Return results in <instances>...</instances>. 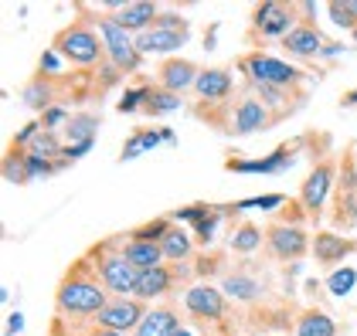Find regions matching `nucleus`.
<instances>
[{"label": "nucleus", "mask_w": 357, "mask_h": 336, "mask_svg": "<svg viewBox=\"0 0 357 336\" xmlns=\"http://www.w3.org/2000/svg\"><path fill=\"white\" fill-rule=\"evenodd\" d=\"M340 102H344V106H357V88H354V92H347Z\"/></svg>", "instance_id": "nucleus-43"}, {"label": "nucleus", "mask_w": 357, "mask_h": 336, "mask_svg": "<svg viewBox=\"0 0 357 336\" xmlns=\"http://www.w3.org/2000/svg\"><path fill=\"white\" fill-rule=\"evenodd\" d=\"M164 245V258L167 262H174V265H181V262H191L194 255V234L188 231V227H170L167 231V238L160 241Z\"/></svg>", "instance_id": "nucleus-23"}, {"label": "nucleus", "mask_w": 357, "mask_h": 336, "mask_svg": "<svg viewBox=\"0 0 357 336\" xmlns=\"http://www.w3.org/2000/svg\"><path fill=\"white\" fill-rule=\"evenodd\" d=\"M293 28H300L293 3H279V0L255 3V10H252V41H259V45L262 41H282Z\"/></svg>", "instance_id": "nucleus-6"}, {"label": "nucleus", "mask_w": 357, "mask_h": 336, "mask_svg": "<svg viewBox=\"0 0 357 336\" xmlns=\"http://www.w3.org/2000/svg\"><path fill=\"white\" fill-rule=\"evenodd\" d=\"M262 245H266V231L252 221H245L242 227H235V234H231V252H238V255L259 252Z\"/></svg>", "instance_id": "nucleus-27"}, {"label": "nucleus", "mask_w": 357, "mask_h": 336, "mask_svg": "<svg viewBox=\"0 0 357 336\" xmlns=\"http://www.w3.org/2000/svg\"><path fill=\"white\" fill-rule=\"evenodd\" d=\"M89 265H92L96 279L102 282V289H109L116 296H133V285H137L139 272L123 258L119 248H112L109 241H102V245H96L89 252Z\"/></svg>", "instance_id": "nucleus-2"}, {"label": "nucleus", "mask_w": 357, "mask_h": 336, "mask_svg": "<svg viewBox=\"0 0 357 336\" xmlns=\"http://www.w3.org/2000/svg\"><path fill=\"white\" fill-rule=\"evenodd\" d=\"M181 330V319H177V309L170 306H157L146 312V319L139 323L137 336H177Z\"/></svg>", "instance_id": "nucleus-21"}, {"label": "nucleus", "mask_w": 357, "mask_h": 336, "mask_svg": "<svg viewBox=\"0 0 357 336\" xmlns=\"http://www.w3.org/2000/svg\"><path fill=\"white\" fill-rule=\"evenodd\" d=\"M177 109H181V95L167 92L160 85H153V92H150V99H146V106H143L146 115H167V112H177Z\"/></svg>", "instance_id": "nucleus-31"}, {"label": "nucleus", "mask_w": 357, "mask_h": 336, "mask_svg": "<svg viewBox=\"0 0 357 336\" xmlns=\"http://www.w3.org/2000/svg\"><path fill=\"white\" fill-rule=\"evenodd\" d=\"M58 122H65V109H58V106L41 115V126H48V129H52V126H58Z\"/></svg>", "instance_id": "nucleus-40"}, {"label": "nucleus", "mask_w": 357, "mask_h": 336, "mask_svg": "<svg viewBox=\"0 0 357 336\" xmlns=\"http://www.w3.org/2000/svg\"><path fill=\"white\" fill-rule=\"evenodd\" d=\"M296 336H337V323L324 309H303L296 316Z\"/></svg>", "instance_id": "nucleus-24"}, {"label": "nucleus", "mask_w": 357, "mask_h": 336, "mask_svg": "<svg viewBox=\"0 0 357 336\" xmlns=\"http://www.w3.org/2000/svg\"><path fill=\"white\" fill-rule=\"evenodd\" d=\"M174 285H177L174 265L164 262V265H157V269H143L137 275V285H133V299H139V303H153V299L167 296Z\"/></svg>", "instance_id": "nucleus-16"}, {"label": "nucleus", "mask_w": 357, "mask_h": 336, "mask_svg": "<svg viewBox=\"0 0 357 336\" xmlns=\"http://www.w3.org/2000/svg\"><path fill=\"white\" fill-rule=\"evenodd\" d=\"M231 88H235V79L228 68H201V79L194 85L201 102H225L231 95Z\"/></svg>", "instance_id": "nucleus-19"}, {"label": "nucleus", "mask_w": 357, "mask_h": 336, "mask_svg": "<svg viewBox=\"0 0 357 336\" xmlns=\"http://www.w3.org/2000/svg\"><path fill=\"white\" fill-rule=\"evenodd\" d=\"M333 224L337 227H357V157L347 150L340 157L337 187H333Z\"/></svg>", "instance_id": "nucleus-8"}, {"label": "nucleus", "mask_w": 357, "mask_h": 336, "mask_svg": "<svg viewBox=\"0 0 357 336\" xmlns=\"http://www.w3.org/2000/svg\"><path fill=\"white\" fill-rule=\"evenodd\" d=\"M52 82L48 79H31V85H24V92H21V99L28 102L31 109H52Z\"/></svg>", "instance_id": "nucleus-32"}, {"label": "nucleus", "mask_w": 357, "mask_h": 336, "mask_svg": "<svg viewBox=\"0 0 357 336\" xmlns=\"http://www.w3.org/2000/svg\"><path fill=\"white\" fill-rule=\"evenodd\" d=\"M354 285H357L354 269H333V272H330V279H327V289L333 292V296H347Z\"/></svg>", "instance_id": "nucleus-35"}, {"label": "nucleus", "mask_w": 357, "mask_h": 336, "mask_svg": "<svg viewBox=\"0 0 357 336\" xmlns=\"http://www.w3.org/2000/svg\"><path fill=\"white\" fill-rule=\"evenodd\" d=\"M96 129H99V115L96 112H79L75 119H68L65 136L72 140V146H85V143L96 140Z\"/></svg>", "instance_id": "nucleus-26"}, {"label": "nucleus", "mask_w": 357, "mask_h": 336, "mask_svg": "<svg viewBox=\"0 0 357 336\" xmlns=\"http://www.w3.org/2000/svg\"><path fill=\"white\" fill-rule=\"evenodd\" d=\"M215 211H218V207H208V204H191V207H181V211H174V218H181V221H191L194 227H197L201 221H208Z\"/></svg>", "instance_id": "nucleus-38"}, {"label": "nucleus", "mask_w": 357, "mask_h": 336, "mask_svg": "<svg viewBox=\"0 0 357 336\" xmlns=\"http://www.w3.org/2000/svg\"><path fill=\"white\" fill-rule=\"evenodd\" d=\"M184 306L194 319H204V323H215V319H225V292L215 289V285H194L184 292Z\"/></svg>", "instance_id": "nucleus-14"}, {"label": "nucleus", "mask_w": 357, "mask_h": 336, "mask_svg": "<svg viewBox=\"0 0 357 336\" xmlns=\"http://www.w3.org/2000/svg\"><path fill=\"white\" fill-rule=\"evenodd\" d=\"M225 292H228V296H235V299H255V296H259L255 282L245 279V275H228V282H225Z\"/></svg>", "instance_id": "nucleus-37"}, {"label": "nucleus", "mask_w": 357, "mask_h": 336, "mask_svg": "<svg viewBox=\"0 0 357 336\" xmlns=\"http://www.w3.org/2000/svg\"><path fill=\"white\" fill-rule=\"evenodd\" d=\"M146 303H139V299H109V306L102 309L92 323L96 326H102V330H109V333H130V330H139V323L146 319Z\"/></svg>", "instance_id": "nucleus-12"}, {"label": "nucleus", "mask_w": 357, "mask_h": 336, "mask_svg": "<svg viewBox=\"0 0 357 336\" xmlns=\"http://www.w3.org/2000/svg\"><path fill=\"white\" fill-rule=\"evenodd\" d=\"M177 336H194L191 330H184V326H181V330H177Z\"/></svg>", "instance_id": "nucleus-44"}, {"label": "nucleus", "mask_w": 357, "mask_h": 336, "mask_svg": "<svg viewBox=\"0 0 357 336\" xmlns=\"http://www.w3.org/2000/svg\"><path fill=\"white\" fill-rule=\"evenodd\" d=\"M286 200L282 197H255V200H245V204H235V207H262V211H273V207H282Z\"/></svg>", "instance_id": "nucleus-39"}, {"label": "nucleus", "mask_w": 357, "mask_h": 336, "mask_svg": "<svg viewBox=\"0 0 357 336\" xmlns=\"http://www.w3.org/2000/svg\"><path fill=\"white\" fill-rule=\"evenodd\" d=\"M313 258L324 265V269H333V265H340L347 255L357 252V241L351 238H344V234H333V231H320L317 238H313Z\"/></svg>", "instance_id": "nucleus-17"}, {"label": "nucleus", "mask_w": 357, "mask_h": 336, "mask_svg": "<svg viewBox=\"0 0 357 336\" xmlns=\"http://www.w3.org/2000/svg\"><path fill=\"white\" fill-rule=\"evenodd\" d=\"M21 323H24V316H21V312H14V316H10V323H7V336L17 333V330H21Z\"/></svg>", "instance_id": "nucleus-41"}, {"label": "nucleus", "mask_w": 357, "mask_h": 336, "mask_svg": "<svg viewBox=\"0 0 357 336\" xmlns=\"http://www.w3.org/2000/svg\"><path fill=\"white\" fill-rule=\"evenodd\" d=\"M174 224H170V218H157V221H150V224H143V227H137L130 238H137V241H164L167 238V231H170Z\"/></svg>", "instance_id": "nucleus-34"}, {"label": "nucleus", "mask_w": 357, "mask_h": 336, "mask_svg": "<svg viewBox=\"0 0 357 336\" xmlns=\"http://www.w3.org/2000/svg\"><path fill=\"white\" fill-rule=\"evenodd\" d=\"M3 177L10 180V184H28L31 180V167H28V153L24 150H7V157H3Z\"/></svg>", "instance_id": "nucleus-28"}, {"label": "nucleus", "mask_w": 357, "mask_h": 336, "mask_svg": "<svg viewBox=\"0 0 357 336\" xmlns=\"http://www.w3.org/2000/svg\"><path fill=\"white\" fill-rule=\"evenodd\" d=\"M255 88V99L266 106V109H282V115L293 112V99H289V88H273V85H252Z\"/></svg>", "instance_id": "nucleus-30"}, {"label": "nucleus", "mask_w": 357, "mask_h": 336, "mask_svg": "<svg viewBox=\"0 0 357 336\" xmlns=\"http://www.w3.org/2000/svg\"><path fill=\"white\" fill-rule=\"evenodd\" d=\"M289 167V146H279L273 157H266V160H255V163H228V170H235V173H275V170H286Z\"/></svg>", "instance_id": "nucleus-25"}, {"label": "nucleus", "mask_w": 357, "mask_h": 336, "mask_svg": "<svg viewBox=\"0 0 357 336\" xmlns=\"http://www.w3.org/2000/svg\"><path fill=\"white\" fill-rule=\"evenodd\" d=\"M337 170L340 167L333 160H320L317 167L306 173V180H303V187H300V200H303V207L310 211V218H320L324 214V204H327V197L337 187Z\"/></svg>", "instance_id": "nucleus-10"}, {"label": "nucleus", "mask_w": 357, "mask_h": 336, "mask_svg": "<svg viewBox=\"0 0 357 336\" xmlns=\"http://www.w3.org/2000/svg\"><path fill=\"white\" fill-rule=\"evenodd\" d=\"M273 122H279L273 112L266 109L255 95H248L242 99L235 109H231V119H228V133L231 136H255V133H262V129H269Z\"/></svg>", "instance_id": "nucleus-13"}, {"label": "nucleus", "mask_w": 357, "mask_h": 336, "mask_svg": "<svg viewBox=\"0 0 357 336\" xmlns=\"http://www.w3.org/2000/svg\"><path fill=\"white\" fill-rule=\"evenodd\" d=\"M55 306L61 319H96L102 309L109 306L102 282L96 279V272L89 269V258L75 262L68 269V275L61 279L55 292Z\"/></svg>", "instance_id": "nucleus-1"}, {"label": "nucleus", "mask_w": 357, "mask_h": 336, "mask_svg": "<svg viewBox=\"0 0 357 336\" xmlns=\"http://www.w3.org/2000/svg\"><path fill=\"white\" fill-rule=\"evenodd\" d=\"M170 143L174 136H170V129H137L130 140L123 143V153H119V160H137L139 153H146V150H153V146H160V143Z\"/></svg>", "instance_id": "nucleus-22"}, {"label": "nucleus", "mask_w": 357, "mask_h": 336, "mask_svg": "<svg viewBox=\"0 0 357 336\" xmlns=\"http://www.w3.org/2000/svg\"><path fill=\"white\" fill-rule=\"evenodd\" d=\"M160 14H164V10H160L157 3H150V0L123 3V7H116V10H112V17L130 31V34H143V31H150L157 21H160Z\"/></svg>", "instance_id": "nucleus-18"}, {"label": "nucleus", "mask_w": 357, "mask_h": 336, "mask_svg": "<svg viewBox=\"0 0 357 336\" xmlns=\"http://www.w3.org/2000/svg\"><path fill=\"white\" fill-rule=\"evenodd\" d=\"M119 252H123V258L137 269V272H143V269H157V265H164V245H157V241H137V238H130V241H123L119 245Z\"/></svg>", "instance_id": "nucleus-20"}, {"label": "nucleus", "mask_w": 357, "mask_h": 336, "mask_svg": "<svg viewBox=\"0 0 357 336\" xmlns=\"http://www.w3.org/2000/svg\"><path fill=\"white\" fill-rule=\"evenodd\" d=\"M310 221V211L303 207V200H286L279 207V224H293V227H303Z\"/></svg>", "instance_id": "nucleus-36"}, {"label": "nucleus", "mask_w": 357, "mask_h": 336, "mask_svg": "<svg viewBox=\"0 0 357 336\" xmlns=\"http://www.w3.org/2000/svg\"><path fill=\"white\" fill-rule=\"evenodd\" d=\"M79 336H123V333H109V330H102V326H92V330H85Z\"/></svg>", "instance_id": "nucleus-42"}, {"label": "nucleus", "mask_w": 357, "mask_h": 336, "mask_svg": "<svg viewBox=\"0 0 357 336\" xmlns=\"http://www.w3.org/2000/svg\"><path fill=\"white\" fill-rule=\"evenodd\" d=\"M52 48H55L65 61L79 65V68H96V65L102 61V55H106L102 34H96L89 24H79V21L58 31V38H55Z\"/></svg>", "instance_id": "nucleus-3"}, {"label": "nucleus", "mask_w": 357, "mask_h": 336, "mask_svg": "<svg viewBox=\"0 0 357 336\" xmlns=\"http://www.w3.org/2000/svg\"><path fill=\"white\" fill-rule=\"evenodd\" d=\"M238 68L248 75L252 85H273V88H296L303 82V72L279 61V58H269L266 51H252V55L238 58Z\"/></svg>", "instance_id": "nucleus-5"}, {"label": "nucleus", "mask_w": 357, "mask_h": 336, "mask_svg": "<svg viewBox=\"0 0 357 336\" xmlns=\"http://www.w3.org/2000/svg\"><path fill=\"white\" fill-rule=\"evenodd\" d=\"M157 79H160V88L174 92V95H181V92H188V88H194V85H197V79H201V68H197L194 61H188V58L174 55V58H164V61H160Z\"/></svg>", "instance_id": "nucleus-15"}, {"label": "nucleus", "mask_w": 357, "mask_h": 336, "mask_svg": "<svg viewBox=\"0 0 357 336\" xmlns=\"http://www.w3.org/2000/svg\"><path fill=\"white\" fill-rule=\"evenodd\" d=\"M327 14L340 31H351V34L357 31V0H330Z\"/></svg>", "instance_id": "nucleus-29"}, {"label": "nucleus", "mask_w": 357, "mask_h": 336, "mask_svg": "<svg viewBox=\"0 0 357 336\" xmlns=\"http://www.w3.org/2000/svg\"><path fill=\"white\" fill-rule=\"evenodd\" d=\"M150 92H153V85H139V88H130V92L119 99V106H116V109L123 112V115H130V112H143L146 99H150Z\"/></svg>", "instance_id": "nucleus-33"}, {"label": "nucleus", "mask_w": 357, "mask_h": 336, "mask_svg": "<svg viewBox=\"0 0 357 336\" xmlns=\"http://www.w3.org/2000/svg\"><path fill=\"white\" fill-rule=\"evenodd\" d=\"M351 38H354V41H357V31H354V34H351Z\"/></svg>", "instance_id": "nucleus-45"}, {"label": "nucleus", "mask_w": 357, "mask_h": 336, "mask_svg": "<svg viewBox=\"0 0 357 336\" xmlns=\"http://www.w3.org/2000/svg\"><path fill=\"white\" fill-rule=\"evenodd\" d=\"M266 248L275 262H300L303 255L313 248V238L306 234V227H293V224H269L266 227Z\"/></svg>", "instance_id": "nucleus-9"}, {"label": "nucleus", "mask_w": 357, "mask_h": 336, "mask_svg": "<svg viewBox=\"0 0 357 336\" xmlns=\"http://www.w3.org/2000/svg\"><path fill=\"white\" fill-rule=\"evenodd\" d=\"M282 48L289 51V55L303 58V61H313V58H333L340 55L344 48L337 45V41H330L327 34L320 28H293L286 38H282Z\"/></svg>", "instance_id": "nucleus-11"}, {"label": "nucleus", "mask_w": 357, "mask_h": 336, "mask_svg": "<svg viewBox=\"0 0 357 336\" xmlns=\"http://www.w3.org/2000/svg\"><path fill=\"white\" fill-rule=\"evenodd\" d=\"M99 34H102V45H106V58H109L112 68H119L123 75H130V72H137L143 55H139L137 48V38L130 34V31L123 28L112 14H106L102 21H99Z\"/></svg>", "instance_id": "nucleus-7"}, {"label": "nucleus", "mask_w": 357, "mask_h": 336, "mask_svg": "<svg viewBox=\"0 0 357 336\" xmlns=\"http://www.w3.org/2000/svg\"><path fill=\"white\" fill-rule=\"evenodd\" d=\"M191 38V28L184 17L177 14H160V21L153 24L150 31L137 34V48L139 55H164V58H174V51H181Z\"/></svg>", "instance_id": "nucleus-4"}]
</instances>
